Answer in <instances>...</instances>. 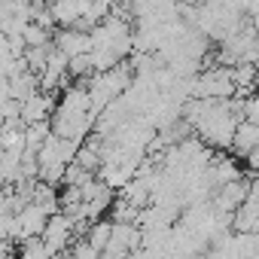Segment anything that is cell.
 <instances>
[{
	"instance_id": "6da1fadb",
	"label": "cell",
	"mask_w": 259,
	"mask_h": 259,
	"mask_svg": "<svg viewBox=\"0 0 259 259\" xmlns=\"http://www.w3.org/2000/svg\"><path fill=\"white\" fill-rule=\"evenodd\" d=\"M49 132L61 141H70L76 147H82L92 132H95V116L85 113V110H70V107H58L52 110V119H49Z\"/></svg>"
},
{
	"instance_id": "7a4b0ae2",
	"label": "cell",
	"mask_w": 259,
	"mask_h": 259,
	"mask_svg": "<svg viewBox=\"0 0 259 259\" xmlns=\"http://www.w3.org/2000/svg\"><path fill=\"white\" fill-rule=\"evenodd\" d=\"M40 241L49 247V253L58 259V253H64L73 241H76V223L70 220V217H64V213H52L49 217V223H46V229H43V235H40Z\"/></svg>"
},
{
	"instance_id": "3957f363",
	"label": "cell",
	"mask_w": 259,
	"mask_h": 259,
	"mask_svg": "<svg viewBox=\"0 0 259 259\" xmlns=\"http://www.w3.org/2000/svg\"><path fill=\"white\" fill-rule=\"evenodd\" d=\"M247 192H250V180H235V183H226V186H220V189H213V210L217 213H235L244 201H247Z\"/></svg>"
},
{
	"instance_id": "277c9868",
	"label": "cell",
	"mask_w": 259,
	"mask_h": 259,
	"mask_svg": "<svg viewBox=\"0 0 259 259\" xmlns=\"http://www.w3.org/2000/svg\"><path fill=\"white\" fill-rule=\"evenodd\" d=\"M52 46H55V52H61L67 61L92 52V40H89V34H85V31H76V28H61V31L55 34Z\"/></svg>"
},
{
	"instance_id": "5b68a950",
	"label": "cell",
	"mask_w": 259,
	"mask_h": 259,
	"mask_svg": "<svg viewBox=\"0 0 259 259\" xmlns=\"http://www.w3.org/2000/svg\"><path fill=\"white\" fill-rule=\"evenodd\" d=\"M22 110H19V122L28 128V125H43V122H49V113L55 110V101H52V95H46V92H37L34 98H28L25 104H19Z\"/></svg>"
},
{
	"instance_id": "8992f818",
	"label": "cell",
	"mask_w": 259,
	"mask_h": 259,
	"mask_svg": "<svg viewBox=\"0 0 259 259\" xmlns=\"http://www.w3.org/2000/svg\"><path fill=\"white\" fill-rule=\"evenodd\" d=\"M259 147V125L253 122H238V132H235V141H232V153L241 159H247L253 150Z\"/></svg>"
},
{
	"instance_id": "52a82bcc",
	"label": "cell",
	"mask_w": 259,
	"mask_h": 259,
	"mask_svg": "<svg viewBox=\"0 0 259 259\" xmlns=\"http://www.w3.org/2000/svg\"><path fill=\"white\" fill-rule=\"evenodd\" d=\"M110 238H113V223H110V220H98V223L89 226L85 244H89L95 253H104V250L110 247Z\"/></svg>"
},
{
	"instance_id": "ba28073f",
	"label": "cell",
	"mask_w": 259,
	"mask_h": 259,
	"mask_svg": "<svg viewBox=\"0 0 259 259\" xmlns=\"http://www.w3.org/2000/svg\"><path fill=\"white\" fill-rule=\"evenodd\" d=\"M19 259H55V256L49 253V247H46L40 238H31V241H22Z\"/></svg>"
}]
</instances>
